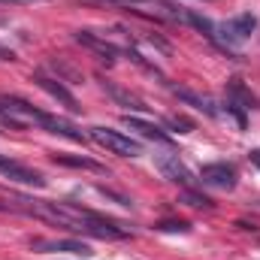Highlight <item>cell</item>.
Here are the masks:
<instances>
[{
    "label": "cell",
    "mask_w": 260,
    "mask_h": 260,
    "mask_svg": "<svg viewBox=\"0 0 260 260\" xmlns=\"http://www.w3.org/2000/svg\"><path fill=\"white\" fill-rule=\"evenodd\" d=\"M15 212H24V215H34L40 221H49V224H61L73 233H88V236H97V239H124L127 230L118 227L115 221L91 212V209H82L76 203H46V200H18L15 203Z\"/></svg>",
    "instance_id": "cell-1"
},
{
    "label": "cell",
    "mask_w": 260,
    "mask_h": 260,
    "mask_svg": "<svg viewBox=\"0 0 260 260\" xmlns=\"http://www.w3.org/2000/svg\"><path fill=\"white\" fill-rule=\"evenodd\" d=\"M0 124L12 130H27V127H40L49 130V133H58V136H67L73 142H85L88 136L76 124H70L67 118H58V115H49L37 106H30L27 100L21 97H12V94H0Z\"/></svg>",
    "instance_id": "cell-2"
},
{
    "label": "cell",
    "mask_w": 260,
    "mask_h": 260,
    "mask_svg": "<svg viewBox=\"0 0 260 260\" xmlns=\"http://www.w3.org/2000/svg\"><path fill=\"white\" fill-rule=\"evenodd\" d=\"M79 3L112 6V9H130V12H139V15H145V18L188 24V9H182V6L173 3V0H79Z\"/></svg>",
    "instance_id": "cell-3"
},
{
    "label": "cell",
    "mask_w": 260,
    "mask_h": 260,
    "mask_svg": "<svg viewBox=\"0 0 260 260\" xmlns=\"http://www.w3.org/2000/svg\"><path fill=\"white\" fill-rule=\"evenodd\" d=\"M88 136H91L97 145H103L106 151L118 154V157H139V154H142V142H139V139H133V136H127V133H121V130L91 127V130H88Z\"/></svg>",
    "instance_id": "cell-4"
},
{
    "label": "cell",
    "mask_w": 260,
    "mask_h": 260,
    "mask_svg": "<svg viewBox=\"0 0 260 260\" xmlns=\"http://www.w3.org/2000/svg\"><path fill=\"white\" fill-rule=\"evenodd\" d=\"M254 27H257V18H254L251 12H239V15H233L230 21L218 24V46H224V49L242 46L245 40H251Z\"/></svg>",
    "instance_id": "cell-5"
},
{
    "label": "cell",
    "mask_w": 260,
    "mask_h": 260,
    "mask_svg": "<svg viewBox=\"0 0 260 260\" xmlns=\"http://www.w3.org/2000/svg\"><path fill=\"white\" fill-rule=\"evenodd\" d=\"M0 173L9 179V182H18V185H30V188H46V179L37 173V170H30V167H24V164H18V160H12V157H6V154H0Z\"/></svg>",
    "instance_id": "cell-6"
},
{
    "label": "cell",
    "mask_w": 260,
    "mask_h": 260,
    "mask_svg": "<svg viewBox=\"0 0 260 260\" xmlns=\"http://www.w3.org/2000/svg\"><path fill=\"white\" fill-rule=\"evenodd\" d=\"M154 167L164 173V179H170V182H176V185H182V188H194V176H191V170L179 160V154H157V157H154Z\"/></svg>",
    "instance_id": "cell-7"
},
{
    "label": "cell",
    "mask_w": 260,
    "mask_h": 260,
    "mask_svg": "<svg viewBox=\"0 0 260 260\" xmlns=\"http://www.w3.org/2000/svg\"><path fill=\"white\" fill-rule=\"evenodd\" d=\"M76 43L79 46H85V49H91V52H97L103 61H118L121 58V49L115 46V43H109L106 37H100V34H91V30H76Z\"/></svg>",
    "instance_id": "cell-8"
},
{
    "label": "cell",
    "mask_w": 260,
    "mask_h": 260,
    "mask_svg": "<svg viewBox=\"0 0 260 260\" xmlns=\"http://www.w3.org/2000/svg\"><path fill=\"white\" fill-rule=\"evenodd\" d=\"M34 82H37V85H40V88H43V91H46L49 97H55L58 103H64L70 112H79V109H82V106H79V100H76V97H73V94L67 91L64 85H61V79H52L49 73L37 70V73H34Z\"/></svg>",
    "instance_id": "cell-9"
},
{
    "label": "cell",
    "mask_w": 260,
    "mask_h": 260,
    "mask_svg": "<svg viewBox=\"0 0 260 260\" xmlns=\"http://www.w3.org/2000/svg\"><path fill=\"white\" fill-rule=\"evenodd\" d=\"M200 179H203V185H212V188H221V191L236 188V170L230 164H206L200 170Z\"/></svg>",
    "instance_id": "cell-10"
},
{
    "label": "cell",
    "mask_w": 260,
    "mask_h": 260,
    "mask_svg": "<svg viewBox=\"0 0 260 260\" xmlns=\"http://www.w3.org/2000/svg\"><path fill=\"white\" fill-rule=\"evenodd\" d=\"M121 124H124L127 130H133L136 136H142V139H151V142H160V145H170V142H173V139H170V133H164L157 124L142 121V118H136V115H124V118H121Z\"/></svg>",
    "instance_id": "cell-11"
},
{
    "label": "cell",
    "mask_w": 260,
    "mask_h": 260,
    "mask_svg": "<svg viewBox=\"0 0 260 260\" xmlns=\"http://www.w3.org/2000/svg\"><path fill=\"white\" fill-rule=\"evenodd\" d=\"M30 245L40 251H64V254H82V257L91 254V248L79 239H34Z\"/></svg>",
    "instance_id": "cell-12"
},
{
    "label": "cell",
    "mask_w": 260,
    "mask_h": 260,
    "mask_svg": "<svg viewBox=\"0 0 260 260\" xmlns=\"http://www.w3.org/2000/svg\"><path fill=\"white\" fill-rule=\"evenodd\" d=\"M176 97H179L182 103H188V106L200 109V112H206V115H218L215 100H212V97H206V94H197V91H188V88H176Z\"/></svg>",
    "instance_id": "cell-13"
},
{
    "label": "cell",
    "mask_w": 260,
    "mask_h": 260,
    "mask_svg": "<svg viewBox=\"0 0 260 260\" xmlns=\"http://www.w3.org/2000/svg\"><path fill=\"white\" fill-rule=\"evenodd\" d=\"M103 88L109 91V97L112 100H118L121 106H127V109H136V112H148V106L136 97V94H130V91H124V88H118V85H112V82H103Z\"/></svg>",
    "instance_id": "cell-14"
},
{
    "label": "cell",
    "mask_w": 260,
    "mask_h": 260,
    "mask_svg": "<svg viewBox=\"0 0 260 260\" xmlns=\"http://www.w3.org/2000/svg\"><path fill=\"white\" fill-rule=\"evenodd\" d=\"M55 160H58V164H64V167H82V170H97V173H103V167H100L97 160H88V157H70V154H55Z\"/></svg>",
    "instance_id": "cell-15"
},
{
    "label": "cell",
    "mask_w": 260,
    "mask_h": 260,
    "mask_svg": "<svg viewBox=\"0 0 260 260\" xmlns=\"http://www.w3.org/2000/svg\"><path fill=\"white\" fill-rule=\"evenodd\" d=\"M167 124H170V127H176L179 133H191V130H194V124H191L188 118H179V115H173V118H167Z\"/></svg>",
    "instance_id": "cell-16"
},
{
    "label": "cell",
    "mask_w": 260,
    "mask_h": 260,
    "mask_svg": "<svg viewBox=\"0 0 260 260\" xmlns=\"http://www.w3.org/2000/svg\"><path fill=\"white\" fill-rule=\"evenodd\" d=\"M185 200H188L191 206H212V200H209V197H200L194 188H185Z\"/></svg>",
    "instance_id": "cell-17"
},
{
    "label": "cell",
    "mask_w": 260,
    "mask_h": 260,
    "mask_svg": "<svg viewBox=\"0 0 260 260\" xmlns=\"http://www.w3.org/2000/svg\"><path fill=\"white\" fill-rule=\"evenodd\" d=\"M157 230H170V233L179 230V233H188V224H182V221H179V224H176V221H164V224H157Z\"/></svg>",
    "instance_id": "cell-18"
},
{
    "label": "cell",
    "mask_w": 260,
    "mask_h": 260,
    "mask_svg": "<svg viewBox=\"0 0 260 260\" xmlns=\"http://www.w3.org/2000/svg\"><path fill=\"white\" fill-rule=\"evenodd\" d=\"M0 3H9V6H34V3H46V0H0Z\"/></svg>",
    "instance_id": "cell-19"
},
{
    "label": "cell",
    "mask_w": 260,
    "mask_h": 260,
    "mask_svg": "<svg viewBox=\"0 0 260 260\" xmlns=\"http://www.w3.org/2000/svg\"><path fill=\"white\" fill-rule=\"evenodd\" d=\"M248 157H251V164H254V167H257V170H260V148H257V151H251Z\"/></svg>",
    "instance_id": "cell-20"
}]
</instances>
